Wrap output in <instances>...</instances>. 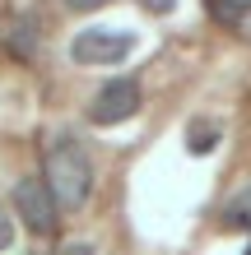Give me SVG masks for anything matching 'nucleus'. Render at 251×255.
Segmentation results:
<instances>
[{
    "mask_svg": "<svg viewBox=\"0 0 251 255\" xmlns=\"http://www.w3.org/2000/svg\"><path fill=\"white\" fill-rule=\"evenodd\" d=\"M140 5H144V9H149V14H168V9L177 5V0H140Z\"/></svg>",
    "mask_w": 251,
    "mask_h": 255,
    "instance_id": "obj_9",
    "label": "nucleus"
},
{
    "mask_svg": "<svg viewBox=\"0 0 251 255\" xmlns=\"http://www.w3.org/2000/svg\"><path fill=\"white\" fill-rule=\"evenodd\" d=\"M47 190L56 209H84L88 204V190H93V158L79 139H61L47 153Z\"/></svg>",
    "mask_w": 251,
    "mask_h": 255,
    "instance_id": "obj_1",
    "label": "nucleus"
},
{
    "mask_svg": "<svg viewBox=\"0 0 251 255\" xmlns=\"http://www.w3.org/2000/svg\"><path fill=\"white\" fill-rule=\"evenodd\" d=\"M14 246V223H9V214L0 209V251H9Z\"/></svg>",
    "mask_w": 251,
    "mask_h": 255,
    "instance_id": "obj_7",
    "label": "nucleus"
},
{
    "mask_svg": "<svg viewBox=\"0 0 251 255\" xmlns=\"http://www.w3.org/2000/svg\"><path fill=\"white\" fill-rule=\"evenodd\" d=\"M247 255H251V251H247Z\"/></svg>",
    "mask_w": 251,
    "mask_h": 255,
    "instance_id": "obj_11",
    "label": "nucleus"
},
{
    "mask_svg": "<svg viewBox=\"0 0 251 255\" xmlns=\"http://www.w3.org/2000/svg\"><path fill=\"white\" fill-rule=\"evenodd\" d=\"M130 51H135V33H126V28H84L70 42L75 65H121Z\"/></svg>",
    "mask_w": 251,
    "mask_h": 255,
    "instance_id": "obj_2",
    "label": "nucleus"
},
{
    "mask_svg": "<svg viewBox=\"0 0 251 255\" xmlns=\"http://www.w3.org/2000/svg\"><path fill=\"white\" fill-rule=\"evenodd\" d=\"M214 144H219V126L214 121H191V130H186V148L191 153H210Z\"/></svg>",
    "mask_w": 251,
    "mask_h": 255,
    "instance_id": "obj_5",
    "label": "nucleus"
},
{
    "mask_svg": "<svg viewBox=\"0 0 251 255\" xmlns=\"http://www.w3.org/2000/svg\"><path fill=\"white\" fill-rule=\"evenodd\" d=\"M56 255H93V246H84V242H70V246H61Z\"/></svg>",
    "mask_w": 251,
    "mask_h": 255,
    "instance_id": "obj_10",
    "label": "nucleus"
},
{
    "mask_svg": "<svg viewBox=\"0 0 251 255\" xmlns=\"http://www.w3.org/2000/svg\"><path fill=\"white\" fill-rule=\"evenodd\" d=\"M140 112V84L135 79H112L98 88L93 107H88V121L93 126H121Z\"/></svg>",
    "mask_w": 251,
    "mask_h": 255,
    "instance_id": "obj_4",
    "label": "nucleus"
},
{
    "mask_svg": "<svg viewBox=\"0 0 251 255\" xmlns=\"http://www.w3.org/2000/svg\"><path fill=\"white\" fill-rule=\"evenodd\" d=\"M14 214L23 218V228L33 237H51L61 209H56V200H51V190H47L42 176H23V181L14 186Z\"/></svg>",
    "mask_w": 251,
    "mask_h": 255,
    "instance_id": "obj_3",
    "label": "nucleus"
},
{
    "mask_svg": "<svg viewBox=\"0 0 251 255\" xmlns=\"http://www.w3.org/2000/svg\"><path fill=\"white\" fill-rule=\"evenodd\" d=\"M228 223H242V228H251V186L238 190V195L228 200Z\"/></svg>",
    "mask_w": 251,
    "mask_h": 255,
    "instance_id": "obj_6",
    "label": "nucleus"
},
{
    "mask_svg": "<svg viewBox=\"0 0 251 255\" xmlns=\"http://www.w3.org/2000/svg\"><path fill=\"white\" fill-rule=\"evenodd\" d=\"M70 9H79V14H93V9H102V5H112V0H65Z\"/></svg>",
    "mask_w": 251,
    "mask_h": 255,
    "instance_id": "obj_8",
    "label": "nucleus"
}]
</instances>
